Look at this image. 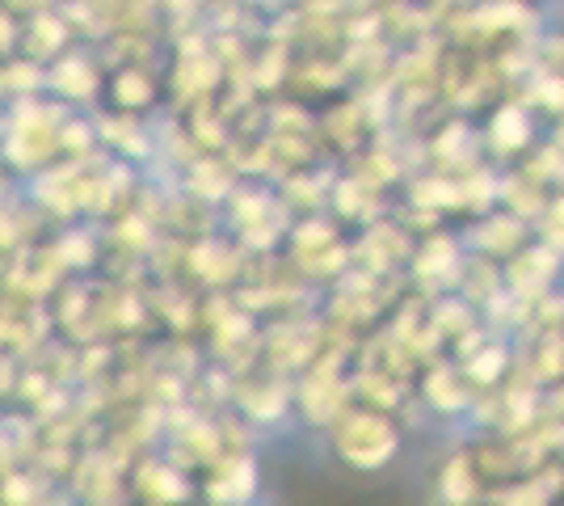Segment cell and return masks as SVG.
Listing matches in <instances>:
<instances>
[{
    "label": "cell",
    "mask_w": 564,
    "mask_h": 506,
    "mask_svg": "<svg viewBox=\"0 0 564 506\" xmlns=\"http://www.w3.org/2000/svg\"><path fill=\"white\" fill-rule=\"evenodd\" d=\"M527 131H531V127H527V119H522L518 110H501V115H497V122H494V140L501 148L527 144Z\"/></svg>",
    "instance_id": "7a4b0ae2"
},
{
    "label": "cell",
    "mask_w": 564,
    "mask_h": 506,
    "mask_svg": "<svg viewBox=\"0 0 564 506\" xmlns=\"http://www.w3.org/2000/svg\"><path fill=\"white\" fill-rule=\"evenodd\" d=\"M341 456L358 464V469H379L383 460L397 452V434L383 418H350L341 434H337Z\"/></svg>",
    "instance_id": "6da1fadb"
},
{
    "label": "cell",
    "mask_w": 564,
    "mask_h": 506,
    "mask_svg": "<svg viewBox=\"0 0 564 506\" xmlns=\"http://www.w3.org/2000/svg\"><path fill=\"white\" fill-rule=\"evenodd\" d=\"M464 473H468V464H464V460H455V464H451V473H447V494L451 498H468V477H464Z\"/></svg>",
    "instance_id": "277c9868"
},
{
    "label": "cell",
    "mask_w": 564,
    "mask_h": 506,
    "mask_svg": "<svg viewBox=\"0 0 564 506\" xmlns=\"http://www.w3.org/2000/svg\"><path fill=\"white\" fill-rule=\"evenodd\" d=\"M249 477H253V469L240 464V473L224 477V482H215V498H245V494H249Z\"/></svg>",
    "instance_id": "3957f363"
}]
</instances>
